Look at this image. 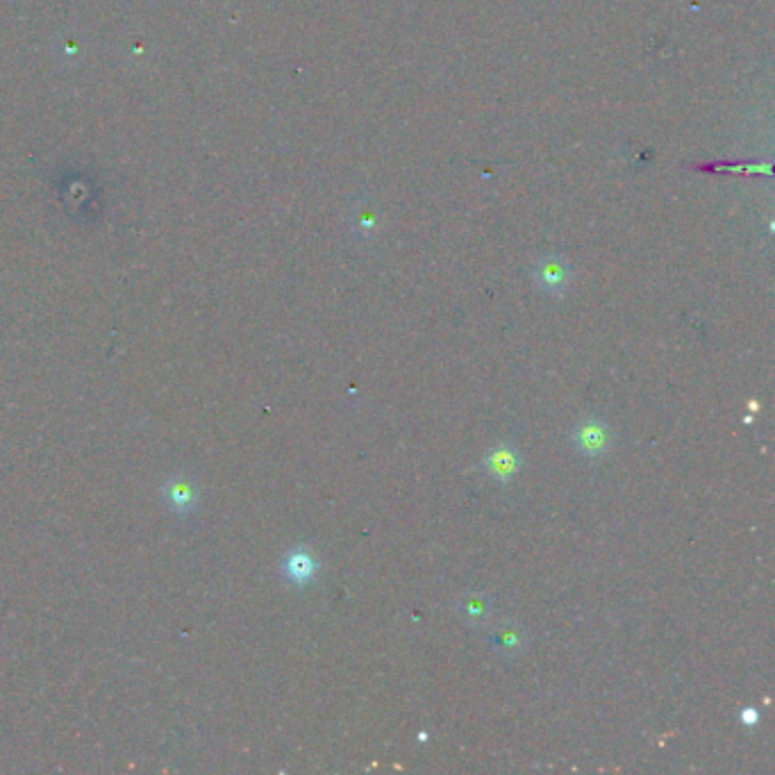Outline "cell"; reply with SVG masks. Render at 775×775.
Masks as SVG:
<instances>
[{"label": "cell", "mask_w": 775, "mask_h": 775, "mask_svg": "<svg viewBox=\"0 0 775 775\" xmlns=\"http://www.w3.org/2000/svg\"><path fill=\"white\" fill-rule=\"evenodd\" d=\"M489 644L503 657H519L528 648V632L523 630L521 623L507 619L491 630Z\"/></svg>", "instance_id": "obj_3"}, {"label": "cell", "mask_w": 775, "mask_h": 775, "mask_svg": "<svg viewBox=\"0 0 775 775\" xmlns=\"http://www.w3.org/2000/svg\"><path fill=\"white\" fill-rule=\"evenodd\" d=\"M482 469H485L489 478H494L496 482H503V485H507V482H512L516 478V473H519L521 457L512 446L498 444L485 455V460H482Z\"/></svg>", "instance_id": "obj_2"}, {"label": "cell", "mask_w": 775, "mask_h": 775, "mask_svg": "<svg viewBox=\"0 0 775 775\" xmlns=\"http://www.w3.org/2000/svg\"><path fill=\"white\" fill-rule=\"evenodd\" d=\"M457 614L460 619L471 625V628H482V625L489 623L491 616V598L482 591H471V594H464L457 603Z\"/></svg>", "instance_id": "obj_4"}, {"label": "cell", "mask_w": 775, "mask_h": 775, "mask_svg": "<svg viewBox=\"0 0 775 775\" xmlns=\"http://www.w3.org/2000/svg\"><path fill=\"white\" fill-rule=\"evenodd\" d=\"M741 723H744V725H757V723H760V712H757L755 707H744V710H741Z\"/></svg>", "instance_id": "obj_7"}, {"label": "cell", "mask_w": 775, "mask_h": 775, "mask_svg": "<svg viewBox=\"0 0 775 775\" xmlns=\"http://www.w3.org/2000/svg\"><path fill=\"white\" fill-rule=\"evenodd\" d=\"M316 569H319V564H316L314 555L307 548H303V546L294 548L285 557L287 578L291 582H296V585H307V582H312L314 575H316Z\"/></svg>", "instance_id": "obj_5"}, {"label": "cell", "mask_w": 775, "mask_h": 775, "mask_svg": "<svg viewBox=\"0 0 775 775\" xmlns=\"http://www.w3.org/2000/svg\"><path fill=\"white\" fill-rule=\"evenodd\" d=\"M566 280H569V269H566L560 260H550L539 266L541 287L553 291V294H557V291H562L566 287Z\"/></svg>", "instance_id": "obj_6"}, {"label": "cell", "mask_w": 775, "mask_h": 775, "mask_svg": "<svg viewBox=\"0 0 775 775\" xmlns=\"http://www.w3.org/2000/svg\"><path fill=\"white\" fill-rule=\"evenodd\" d=\"M575 450L587 457L605 455L612 446V428L598 416H587L573 430Z\"/></svg>", "instance_id": "obj_1"}]
</instances>
